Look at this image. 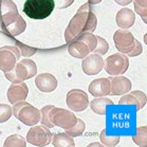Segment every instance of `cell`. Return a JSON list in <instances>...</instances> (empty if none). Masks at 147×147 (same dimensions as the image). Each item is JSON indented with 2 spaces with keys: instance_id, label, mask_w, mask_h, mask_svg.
<instances>
[{
  "instance_id": "cell-8",
  "label": "cell",
  "mask_w": 147,
  "mask_h": 147,
  "mask_svg": "<svg viewBox=\"0 0 147 147\" xmlns=\"http://www.w3.org/2000/svg\"><path fill=\"white\" fill-rule=\"evenodd\" d=\"M50 122L54 125V127H60L63 129H69L76 123L77 117L74 115L72 111L64 109V108H56L54 106L49 113Z\"/></svg>"
},
{
  "instance_id": "cell-22",
  "label": "cell",
  "mask_w": 147,
  "mask_h": 147,
  "mask_svg": "<svg viewBox=\"0 0 147 147\" xmlns=\"http://www.w3.org/2000/svg\"><path fill=\"white\" fill-rule=\"evenodd\" d=\"M52 144L55 147H74L75 143L73 138L69 136L67 132H59L56 134L52 139Z\"/></svg>"
},
{
  "instance_id": "cell-15",
  "label": "cell",
  "mask_w": 147,
  "mask_h": 147,
  "mask_svg": "<svg viewBox=\"0 0 147 147\" xmlns=\"http://www.w3.org/2000/svg\"><path fill=\"white\" fill-rule=\"evenodd\" d=\"M110 94L111 95H123L131 90V82L125 76H110Z\"/></svg>"
},
{
  "instance_id": "cell-26",
  "label": "cell",
  "mask_w": 147,
  "mask_h": 147,
  "mask_svg": "<svg viewBox=\"0 0 147 147\" xmlns=\"http://www.w3.org/2000/svg\"><path fill=\"white\" fill-rule=\"evenodd\" d=\"M85 128H86V125H85V123H84L80 119H78V117H77L76 123L74 124L71 128H69V129H66V132H67L69 136H71L72 138H73V137H80V136H82V134H83L84 131H85Z\"/></svg>"
},
{
  "instance_id": "cell-33",
  "label": "cell",
  "mask_w": 147,
  "mask_h": 147,
  "mask_svg": "<svg viewBox=\"0 0 147 147\" xmlns=\"http://www.w3.org/2000/svg\"><path fill=\"white\" fill-rule=\"evenodd\" d=\"M88 1H89L90 4H97L100 3V2H102V0H88Z\"/></svg>"
},
{
  "instance_id": "cell-3",
  "label": "cell",
  "mask_w": 147,
  "mask_h": 147,
  "mask_svg": "<svg viewBox=\"0 0 147 147\" xmlns=\"http://www.w3.org/2000/svg\"><path fill=\"white\" fill-rule=\"evenodd\" d=\"M113 40L117 50L122 54H126L129 57L138 56L143 51L142 45L134 38L132 33L127 30L121 29L115 31Z\"/></svg>"
},
{
  "instance_id": "cell-24",
  "label": "cell",
  "mask_w": 147,
  "mask_h": 147,
  "mask_svg": "<svg viewBox=\"0 0 147 147\" xmlns=\"http://www.w3.org/2000/svg\"><path fill=\"white\" fill-rule=\"evenodd\" d=\"M4 147H27V142L22 136L20 134H12L3 144Z\"/></svg>"
},
{
  "instance_id": "cell-5",
  "label": "cell",
  "mask_w": 147,
  "mask_h": 147,
  "mask_svg": "<svg viewBox=\"0 0 147 147\" xmlns=\"http://www.w3.org/2000/svg\"><path fill=\"white\" fill-rule=\"evenodd\" d=\"M54 0H26L24 12L31 19H46L53 12Z\"/></svg>"
},
{
  "instance_id": "cell-21",
  "label": "cell",
  "mask_w": 147,
  "mask_h": 147,
  "mask_svg": "<svg viewBox=\"0 0 147 147\" xmlns=\"http://www.w3.org/2000/svg\"><path fill=\"white\" fill-rule=\"evenodd\" d=\"M109 105H113V102L110 98H107L105 96L97 97V98H94L93 100L90 102V107L92 111L94 113L100 114V115L106 114V108Z\"/></svg>"
},
{
  "instance_id": "cell-16",
  "label": "cell",
  "mask_w": 147,
  "mask_h": 147,
  "mask_svg": "<svg viewBox=\"0 0 147 147\" xmlns=\"http://www.w3.org/2000/svg\"><path fill=\"white\" fill-rule=\"evenodd\" d=\"M89 92L95 97L110 95V80L108 78H96L89 85Z\"/></svg>"
},
{
  "instance_id": "cell-1",
  "label": "cell",
  "mask_w": 147,
  "mask_h": 147,
  "mask_svg": "<svg viewBox=\"0 0 147 147\" xmlns=\"http://www.w3.org/2000/svg\"><path fill=\"white\" fill-rule=\"evenodd\" d=\"M97 26V18L91 9L90 3H85L78 9L71 19L65 32V39L68 44L86 32H94Z\"/></svg>"
},
{
  "instance_id": "cell-18",
  "label": "cell",
  "mask_w": 147,
  "mask_h": 147,
  "mask_svg": "<svg viewBox=\"0 0 147 147\" xmlns=\"http://www.w3.org/2000/svg\"><path fill=\"white\" fill-rule=\"evenodd\" d=\"M35 85L41 92H52L57 87V80L53 74L41 73L35 78Z\"/></svg>"
},
{
  "instance_id": "cell-6",
  "label": "cell",
  "mask_w": 147,
  "mask_h": 147,
  "mask_svg": "<svg viewBox=\"0 0 147 147\" xmlns=\"http://www.w3.org/2000/svg\"><path fill=\"white\" fill-rule=\"evenodd\" d=\"M12 110L15 117L28 126H34L40 122V110L28 102H17Z\"/></svg>"
},
{
  "instance_id": "cell-32",
  "label": "cell",
  "mask_w": 147,
  "mask_h": 147,
  "mask_svg": "<svg viewBox=\"0 0 147 147\" xmlns=\"http://www.w3.org/2000/svg\"><path fill=\"white\" fill-rule=\"evenodd\" d=\"M114 1L120 5H128L132 2V0H114Z\"/></svg>"
},
{
  "instance_id": "cell-9",
  "label": "cell",
  "mask_w": 147,
  "mask_h": 147,
  "mask_svg": "<svg viewBox=\"0 0 147 147\" xmlns=\"http://www.w3.org/2000/svg\"><path fill=\"white\" fill-rule=\"evenodd\" d=\"M20 56V50L17 46H4L0 48V70L4 73L10 72L15 67Z\"/></svg>"
},
{
  "instance_id": "cell-12",
  "label": "cell",
  "mask_w": 147,
  "mask_h": 147,
  "mask_svg": "<svg viewBox=\"0 0 147 147\" xmlns=\"http://www.w3.org/2000/svg\"><path fill=\"white\" fill-rule=\"evenodd\" d=\"M68 108L70 110L80 112L86 110L89 105V98L85 91L80 89H72L67 93L66 97Z\"/></svg>"
},
{
  "instance_id": "cell-2",
  "label": "cell",
  "mask_w": 147,
  "mask_h": 147,
  "mask_svg": "<svg viewBox=\"0 0 147 147\" xmlns=\"http://www.w3.org/2000/svg\"><path fill=\"white\" fill-rule=\"evenodd\" d=\"M0 26L3 32L11 36H18L22 33L27 24L20 16L16 4L12 0H2L0 4Z\"/></svg>"
},
{
  "instance_id": "cell-10",
  "label": "cell",
  "mask_w": 147,
  "mask_h": 147,
  "mask_svg": "<svg viewBox=\"0 0 147 147\" xmlns=\"http://www.w3.org/2000/svg\"><path fill=\"white\" fill-rule=\"evenodd\" d=\"M52 136L49 128L45 125L41 126H35L31 128L27 134V142L32 144L33 146L44 147L51 144Z\"/></svg>"
},
{
  "instance_id": "cell-23",
  "label": "cell",
  "mask_w": 147,
  "mask_h": 147,
  "mask_svg": "<svg viewBox=\"0 0 147 147\" xmlns=\"http://www.w3.org/2000/svg\"><path fill=\"white\" fill-rule=\"evenodd\" d=\"M132 140L137 145L141 147L147 146V127L146 126H141L137 128L136 134L132 136Z\"/></svg>"
},
{
  "instance_id": "cell-28",
  "label": "cell",
  "mask_w": 147,
  "mask_h": 147,
  "mask_svg": "<svg viewBox=\"0 0 147 147\" xmlns=\"http://www.w3.org/2000/svg\"><path fill=\"white\" fill-rule=\"evenodd\" d=\"M53 105H48V106H45L41 110H40V122L42 125L47 126L48 128H52L54 127V125L50 122V119H49V113H50V110L53 108Z\"/></svg>"
},
{
  "instance_id": "cell-14",
  "label": "cell",
  "mask_w": 147,
  "mask_h": 147,
  "mask_svg": "<svg viewBox=\"0 0 147 147\" xmlns=\"http://www.w3.org/2000/svg\"><path fill=\"white\" fill-rule=\"evenodd\" d=\"M82 68L87 75H96L104 68V59L98 54L92 53L83 59Z\"/></svg>"
},
{
  "instance_id": "cell-19",
  "label": "cell",
  "mask_w": 147,
  "mask_h": 147,
  "mask_svg": "<svg viewBox=\"0 0 147 147\" xmlns=\"http://www.w3.org/2000/svg\"><path fill=\"white\" fill-rule=\"evenodd\" d=\"M115 21L121 29L127 30L134 24L136 14L130 9H122L117 12V16H115Z\"/></svg>"
},
{
  "instance_id": "cell-4",
  "label": "cell",
  "mask_w": 147,
  "mask_h": 147,
  "mask_svg": "<svg viewBox=\"0 0 147 147\" xmlns=\"http://www.w3.org/2000/svg\"><path fill=\"white\" fill-rule=\"evenodd\" d=\"M36 73L37 66L35 64V61L32 59L24 58V59L17 61L15 67L10 72L4 73V76L13 84H19L24 82L26 80H29L31 77L35 76Z\"/></svg>"
},
{
  "instance_id": "cell-30",
  "label": "cell",
  "mask_w": 147,
  "mask_h": 147,
  "mask_svg": "<svg viewBox=\"0 0 147 147\" xmlns=\"http://www.w3.org/2000/svg\"><path fill=\"white\" fill-rule=\"evenodd\" d=\"M17 46H19L20 47V54L21 55H24V57H28V56H31V55H33V54H35V52H36V49H33V48H30V47H24V45L21 44H17Z\"/></svg>"
},
{
  "instance_id": "cell-7",
  "label": "cell",
  "mask_w": 147,
  "mask_h": 147,
  "mask_svg": "<svg viewBox=\"0 0 147 147\" xmlns=\"http://www.w3.org/2000/svg\"><path fill=\"white\" fill-rule=\"evenodd\" d=\"M104 68L109 75L117 76L124 74L129 68L128 56L122 53H115L108 56L104 61Z\"/></svg>"
},
{
  "instance_id": "cell-20",
  "label": "cell",
  "mask_w": 147,
  "mask_h": 147,
  "mask_svg": "<svg viewBox=\"0 0 147 147\" xmlns=\"http://www.w3.org/2000/svg\"><path fill=\"white\" fill-rule=\"evenodd\" d=\"M68 52H69L71 56L76 57V58H85L90 53L87 45L80 39H75L73 41L69 42Z\"/></svg>"
},
{
  "instance_id": "cell-17",
  "label": "cell",
  "mask_w": 147,
  "mask_h": 147,
  "mask_svg": "<svg viewBox=\"0 0 147 147\" xmlns=\"http://www.w3.org/2000/svg\"><path fill=\"white\" fill-rule=\"evenodd\" d=\"M28 93H29V88L24 82L19 84H13V85H11L7 90V100L11 104L14 105L17 102L26 100Z\"/></svg>"
},
{
  "instance_id": "cell-25",
  "label": "cell",
  "mask_w": 147,
  "mask_h": 147,
  "mask_svg": "<svg viewBox=\"0 0 147 147\" xmlns=\"http://www.w3.org/2000/svg\"><path fill=\"white\" fill-rule=\"evenodd\" d=\"M100 139L104 146L114 147L120 143L121 136H107V131H106V129H104L100 134Z\"/></svg>"
},
{
  "instance_id": "cell-31",
  "label": "cell",
  "mask_w": 147,
  "mask_h": 147,
  "mask_svg": "<svg viewBox=\"0 0 147 147\" xmlns=\"http://www.w3.org/2000/svg\"><path fill=\"white\" fill-rule=\"evenodd\" d=\"M73 2L74 0H54V3L57 7V9H59V10H63V9L70 7Z\"/></svg>"
},
{
  "instance_id": "cell-13",
  "label": "cell",
  "mask_w": 147,
  "mask_h": 147,
  "mask_svg": "<svg viewBox=\"0 0 147 147\" xmlns=\"http://www.w3.org/2000/svg\"><path fill=\"white\" fill-rule=\"evenodd\" d=\"M147 103L146 94L140 90L131 91L127 94H125L124 96L121 97L119 100V105L120 106H134L136 111L141 110L142 108L145 107Z\"/></svg>"
},
{
  "instance_id": "cell-11",
  "label": "cell",
  "mask_w": 147,
  "mask_h": 147,
  "mask_svg": "<svg viewBox=\"0 0 147 147\" xmlns=\"http://www.w3.org/2000/svg\"><path fill=\"white\" fill-rule=\"evenodd\" d=\"M76 39H80L82 41H84L88 46L90 52L98 54L100 56L105 55L108 52V49H109V45L106 41V39H104L103 37L100 36L94 35L91 32L83 33L82 35H80V36L77 37Z\"/></svg>"
},
{
  "instance_id": "cell-27",
  "label": "cell",
  "mask_w": 147,
  "mask_h": 147,
  "mask_svg": "<svg viewBox=\"0 0 147 147\" xmlns=\"http://www.w3.org/2000/svg\"><path fill=\"white\" fill-rule=\"evenodd\" d=\"M134 4V10L136 13L139 14L142 19L146 22L147 16V0H132Z\"/></svg>"
},
{
  "instance_id": "cell-29",
  "label": "cell",
  "mask_w": 147,
  "mask_h": 147,
  "mask_svg": "<svg viewBox=\"0 0 147 147\" xmlns=\"http://www.w3.org/2000/svg\"><path fill=\"white\" fill-rule=\"evenodd\" d=\"M13 114L12 108L7 104H0V123L7 122Z\"/></svg>"
}]
</instances>
